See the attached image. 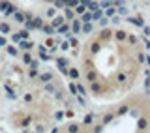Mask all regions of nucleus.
<instances>
[{
	"instance_id": "nucleus-1",
	"label": "nucleus",
	"mask_w": 150,
	"mask_h": 133,
	"mask_svg": "<svg viewBox=\"0 0 150 133\" xmlns=\"http://www.w3.org/2000/svg\"><path fill=\"white\" fill-rule=\"evenodd\" d=\"M128 21L131 23V25H137V26H144V21L141 17H129Z\"/></svg>"
},
{
	"instance_id": "nucleus-2",
	"label": "nucleus",
	"mask_w": 150,
	"mask_h": 133,
	"mask_svg": "<svg viewBox=\"0 0 150 133\" xmlns=\"http://www.w3.org/2000/svg\"><path fill=\"white\" fill-rule=\"evenodd\" d=\"M13 19H15L17 23H25V19H26V17L23 15L21 11H17V9H15V13H13Z\"/></svg>"
},
{
	"instance_id": "nucleus-3",
	"label": "nucleus",
	"mask_w": 150,
	"mask_h": 133,
	"mask_svg": "<svg viewBox=\"0 0 150 133\" xmlns=\"http://www.w3.org/2000/svg\"><path fill=\"white\" fill-rule=\"evenodd\" d=\"M6 96H8L9 99H15V98H17V94L13 92L11 88H9V84H6Z\"/></svg>"
},
{
	"instance_id": "nucleus-4",
	"label": "nucleus",
	"mask_w": 150,
	"mask_h": 133,
	"mask_svg": "<svg viewBox=\"0 0 150 133\" xmlns=\"http://www.w3.org/2000/svg\"><path fill=\"white\" fill-rule=\"evenodd\" d=\"M19 45H21V49H32V41H26V40H21Z\"/></svg>"
},
{
	"instance_id": "nucleus-5",
	"label": "nucleus",
	"mask_w": 150,
	"mask_h": 133,
	"mask_svg": "<svg viewBox=\"0 0 150 133\" xmlns=\"http://www.w3.org/2000/svg\"><path fill=\"white\" fill-rule=\"evenodd\" d=\"M32 23H34V28H41V26H43L41 17H34V19H32Z\"/></svg>"
},
{
	"instance_id": "nucleus-6",
	"label": "nucleus",
	"mask_w": 150,
	"mask_h": 133,
	"mask_svg": "<svg viewBox=\"0 0 150 133\" xmlns=\"http://www.w3.org/2000/svg\"><path fill=\"white\" fill-rule=\"evenodd\" d=\"M0 32H2V34H9V25L8 23H0Z\"/></svg>"
},
{
	"instance_id": "nucleus-7",
	"label": "nucleus",
	"mask_w": 150,
	"mask_h": 133,
	"mask_svg": "<svg viewBox=\"0 0 150 133\" xmlns=\"http://www.w3.org/2000/svg\"><path fill=\"white\" fill-rule=\"evenodd\" d=\"M94 19V13L90 11V13H83V23H90Z\"/></svg>"
},
{
	"instance_id": "nucleus-8",
	"label": "nucleus",
	"mask_w": 150,
	"mask_h": 133,
	"mask_svg": "<svg viewBox=\"0 0 150 133\" xmlns=\"http://www.w3.org/2000/svg\"><path fill=\"white\" fill-rule=\"evenodd\" d=\"M51 79H53V75H51V73H41L40 75V81H43V83H49Z\"/></svg>"
},
{
	"instance_id": "nucleus-9",
	"label": "nucleus",
	"mask_w": 150,
	"mask_h": 133,
	"mask_svg": "<svg viewBox=\"0 0 150 133\" xmlns=\"http://www.w3.org/2000/svg\"><path fill=\"white\" fill-rule=\"evenodd\" d=\"M62 23H64V17H54V19H53V26H54V28L60 26Z\"/></svg>"
},
{
	"instance_id": "nucleus-10",
	"label": "nucleus",
	"mask_w": 150,
	"mask_h": 133,
	"mask_svg": "<svg viewBox=\"0 0 150 133\" xmlns=\"http://www.w3.org/2000/svg\"><path fill=\"white\" fill-rule=\"evenodd\" d=\"M68 75H69V77H71V79H79V71L77 69H68Z\"/></svg>"
},
{
	"instance_id": "nucleus-11",
	"label": "nucleus",
	"mask_w": 150,
	"mask_h": 133,
	"mask_svg": "<svg viewBox=\"0 0 150 133\" xmlns=\"http://www.w3.org/2000/svg\"><path fill=\"white\" fill-rule=\"evenodd\" d=\"M25 28H26V30H32V28H34V23H32V19H25Z\"/></svg>"
},
{
	"instance_id": "nucleus-12",
	"label": "nucleus",
	"mask_w": 150,
	"mask_h": 133,
	"mask_svg": "<svg viewBox=\"0 0 150 133\" xmlns=\"http://www.w3.org/2000/svg\"><path fill=\"white\" fill-rule=\"evenodd\" d=\"M41 30H43L45 34H54V26H41Z\"/></svg>"
},
{
	"instance_id": "nucleus-13",
	"label": "nucleus",
	"mask_w": 150,
	"mask_h": 133,
	"mask_svg": "<svg viewBox=\"0 0 150 133\" xmlns=\"http://www.w3.org/2000/svg\"><path fill=\"white\" fill-rule=\"evenodd\" d=\"M4 13H6V15H13V13H15V6H11V4H9V6L6 8V11H4Z\"/></svg>"
},
{
	"instance_id": "nucleus-14",
	"label": "nucleus",
	"mask_w": 150,
	"mask_h": 133,
	"mask_svg": "<svg viewBox=\"0 0 150 133\" xmlns=\"http://www.w3.org/2000/svg\"><path fill=\"white\" fill-rule=\"evenodd\" d=\"M56 30H58V34H66V32H68L69 28L66 26V25H60V26H56Z\"/></svg>"
},
{
	"instance_id": "nucleus-15",
	"label": "nucleus",
	"mask_w": 150,
	"mask_h": 133,
	"mask_svg": "<svg viewBox=\"0 0 150 133\" xmlns=\"http://www.w3.org/2000/svg\"><path fill=\"white\" fill-rule=\"evenodd\" d=\"M86 8L90 9V11H96V9H98V4L94 2V0H90V2H88V6H86Z\"/></svg>"
},
{
	"instance_id": "nucleus-16",
	"label": "nucleus",
	"mask_w": 150,
	"mask_h": 133,
	"mask_svg": "<svg viewBox=\"0 0 150 133\" xmlns=\"http://www.w3.org/2000/svg\"><path fill=\"white\" fill-rule=\"evenodd\" d=\"M83 32H84V34L92 32V25H90V23H84V26H83Z\"/></svg>"
},
{
	"instance_id": "nucleus-17",
	"label": "nucleus",
	"mask_w": 150,
	"mask_h": 133,
	"mask_svg": "<svg viewBox=\"0 0 150 133\" xmlns=\"http://www.w3.org/2000/svg\"><path fill=\"white\" fill-rule=\"evenodd\" d=\"M71 28H73V32L77 34L79 30H81V25H79V21H73V25H71Z\"/></svg>"
},
{
	"instance_id": "nucleus-18",
	"label": "nucleus",
	"mask_w": 150,
	"mask_h": 133,
	"mask_svg": "<svg viewBox=\"0 0 150 133\" xmlns=\"http://www.w3.org/2000/svg\"><path fill=\"white\" fill-rule=\"evenodd\" d=\"M84 8H86L84 4H77V6H75V11H77V13H84Z\"/></svg>"
},
{
	"instance_id": "nucleus-19",
	"label": "nucleus",
	"mask_w": 150,
	"mask_h": 133,
	"mask_svg": "<svg viewBox=\"0 0 150 133\" xmlns=\"http://www.w3.org/2000/svg\"><path fill=\"white\" fill-rule=\"evenodd\" d=\"M115 36L118 37V40H126V32H124V30H118V32H115Z\"/></svg>"
},
{
	"instance_id": "nucleus-20",
	"label": "nucleus",
	"mask_w": 150,
	"mask_h": 133,
	"mask_svg": "<svg viewBox=\"0 0 150 133\" xmlns=\"http://www.w3.org/2000/svg\"><path fill=\"white\" fill-rule=\"evenodd\" d=\"M77 4H79V0H68V2H66V6H68V8H75Z\"/></svg>"
},
{
	"instance_id": "nucleus-21",
	"label": "nucleus",
	"mask_w": 150,
	"mask_h": 133,
	"mask_svg": "<svg viewBox=\"0 0 150 133\" xmlns=\"http://www.w3.org/2000/svg\"><path fill=\"white\" fill-rule=\"evenodd\" d=\"M8 53L11 54V56H17V49H15V47H11V45H8Z\"/></svg>"
},
{
	"instance_id": "nucleus-22",
	"label": "nucleus",
	"mask_w": 150,
	"mask_h": 133,
	"mask_svg": "<svg viewBox=\"0 0 150 133\" xmlns=\"http://www.w3.org/2000/svg\"><path fill=\"white\" fill-rule=\"evenodd\" d=\"M86 79L94 83V81H96V73H94V71H88V73H86Z\"/></svg>"
},
{
	"instance_id": "nucleus-23",
	"label": "nucleus",
	"mask_w": 150,
	"mask_h": 133,
	"mask_svg": "<svg viewBox=\"0 0 150 133\" xmlns=\"http://www.w3.org/2000/svg\"><path fill=\"white\" fill-rule=\"evenodd\" d=\"M19 36H21V40H28V36H30V34H28V30H21V32H19Z\"/></svg>"
},
{
	"instance_id": "nucleus-24",
	"label": "nucleus",
	"mask_w": 150,
	"mask_h": 133,
	"mask_svg": "<svg viewBox=\"0 0 150 133\" xmlns=\"http://www.w3.org/2000/svg\"><path fill=\"white\" fill-rule=\"evenodd\" d=\"M112 6V0H103L101 2V8H111Z\"/></svg>"
},
{
	"instance_id": "nucleus-25",
	"label": "nucleus",
	"mask_w": 150,
	"mask_h": 133,
	"mask_svg": "<svg viewBox=\"0 0 150 133\" xmlns=\"http://www.w3.org/2000/svg\"><path fill=\"white\" fill-rule=\"evenodd\" d=\"M8 6H9V2H6V0H4V2H0V11H6Z\"/></svg>"
},
{
	"instance_id": "nucleus-26",
	"label": "nucleus",
	"mask_w": 150,
	"mask_h": 133,
	"mask_svg": "<svg viewBox=\"0 0 150 133\" xmlns=\"http://www.w3.org/2000/svg\"><path fill=\"white\" fill-rule=\"evenodd\" d=\"M28 66H30L32 69H36L38 66H40V62H38V60H30V64H28Z\"/></svg>"
},
{
	"instance_id": "nucleus-27",
	"label": "nucleus",
	"mask_w": 150,
	"mask_h": 133,
	"mask_svg": "<svg viewBox=\"0 0 150 133\" xmlns=\"http://www.w3.org/2000/svg\"><path fill=\"white\" fill-rule=\"evenodd\" d=\"M66 17H68V19H71V17H73V11H71V8H66Z\"/></svg>"
},
{
	"instance_id": "nucleus-28",
	"label": "nucleus",
	"mask_w": 150,
	"mask_h": 133,
	"mask_svg": "<svg viewBox=\"0 0 150 133\" xmlns=\"http://www.w3.org/2000/svg\"><path fill=\"white\" fill-rule=\"evenodd\" d=\"M139 127H141V129L146 127V120H144V118H141V120H139Z\"/></svg>"
},
{
	"instance_id": "nucleus-29",
	"label": "nucleus",
	"mask_w": 150,
	"mask_h": 133,
	"mask_svg": "<svg viewBox=\"0 0 150 133\" xmlns=\"http://www.w3.org/2000/svg\"><path fill=\"white\" fill-rule=\"evenodd\" d=\"M30 54H23V62H25V64H30Z\"/></svg>"
},
{
	"instance_id": "nucleus-30",
	"label": "nucleus",
	"mask_w": 150,
	"mask_h": 133,
	"mask_svg": "<svg viewBox=\"0 0 150 133\" xmlns=\"http://www.w3.org/2000/svg\"><path fill=\"white\" fill-rule=\"evenodd\" d=\"M92 120H94V118H92V115L84 116V124H92Z\"/></svg>"
},
{
	"instance_id": "nucleus-31",
	"label": "nucleus",
	"mask_w": 150,
	"mask_h": 133,
	"mask_svg": "<svg viewBox=\"0 0 150 133\" xmlns=\"http://www.w3.org/2000/svg\"><path fill=\"white\" fill-rule=\"evenodd\" d=\"M124 112H128V107H126V105H122V107L118 109V115H124Z\"/></svg>"
},
{
	"instance_id": "nucleus-32",
	"label": "nucleus",
	"mask_w": 150,
	"mask_h": 133,
	"mask_svg": "<svg viewBox=\"0 0 150 133\" xmlns=\"http://www.w3.org/2000/svg\"><path fill=\"white\" fill-rule=\"evenodd\" d=\"M112 120V115H107V116H103V124H107V122H111Z\"/></svg>"
},
{
	"instance_id": "nucleus-33",
	"label": "nucleus",
	"mask_w": 150,
	"mask_h": 133,
	"mask_svg": "<svg viewBox=\"0 0 150 133\" xmlns=\"http://www.w3.org/2000/svg\"><path fill=\"white\" fill-rule=\"evenodd\" d=\"M13 41H15V43H19V41H21V36H19V32H17V34H13Z\"/></svg>"
},
{
	"instance_id": "nucleus-34",
	"label": "nucleus",
	"mask_w": 150,
	"mask_h": 133,
	"mask_svg": "<svg viewBox=\"0 0 150 133\" xmlns=\"http://www.w3.org/2000/svg\"><path fill=\"white\" fill-rule=\"evenodd\" d=\"M69 90H71V94H77V86L75 84H69Z\"/></svg>"
},
{
	"instance_id": "nucleus-35",
	"label": "nucleus",
	"mask_w": 150,
	"mask_h": 133,
	"mask_svg": "<svg viewBox=\"0 0 150 133\" xmlns=\"http://www.w3.org/2000/svg\"><path fill=\"white\" fill-rule=\"evenodd\" d=\"M47 15L53 17V15H54V9H53V8H49V9H47Z\"/></svg>"
},
{
	"instance_id": "nucleus-36",
	"label": "nucleus",
	"mask_w": 150,
	"mask_h": 133,
	"mask_svg": "<svg viewBox=\"0 0 150 133\" xmlns=\"http://www.w3.org/2000/svg\"><path fill=\"white\" fill-rule=\"evenodd\" d=\"M100 25H101V26H107V19H101V17H100Z\"/></svg>"
},
{
	"instance_id": "nucleus-37",
	"label": "nucleus",
	"mask_w": 150,
	"mask_h": 133,
	"mask_svg": "<svg viewBox=\"0 0 150 133\" xmlns=\"http://www.w3.org/2000/svg\"><path fill=\"white\" fill-rule=\"evenodd\" d=\"M68 45H69L68 41H64V43H62V51H68Z\"/></svg>"
},
{
	"instance_id": "nucleus-38",
	"label": "nucleus",
	"mask_w": 150,
	"mask_h": 133,
	"mask_svg": "<svg viewBox=\"0 0 150 133\" xmlns=\"http://www.w3.org/2000/svg\"><path fill=\"white\" fill-rule=\"evenodd\" d=\"M144 34H146V36H150V28H148V26L144 28Z\"/></svg>"
},
{
	"instance_id": "nucleus-39",
	"label": "nucleus",
	"mask_w": 150,
	"mask_h": 133,
	"mask_svg": "<svg viewBox=\"0 0 150 133\" xmlns=\"http://www.w3.org/2000/svg\"><path fill=\"white\" fill-rule=\"evenodd\" d=\"M0 45H6V40H4V37H0Z\"/></svg>"
}]
</instances>
